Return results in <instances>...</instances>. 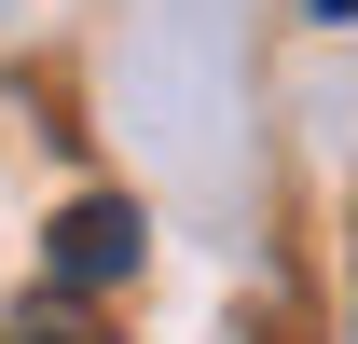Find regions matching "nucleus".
<instances>
[{
    "label": "nucleus",
    "mask_w": 358,
    "mask_h": 344,
    "mask_svg": "<svg viewBox=\"0 0 358 344\" xmlns=\"http://www.w3.org/2000/svg\"><path fill=\"white\" fill-rule=\"evenodd\" d=\"M0 344H96V331H83V317H14Z\"/></svg>",
    "instance_id": "nucleus-2"
},
{
    "label": "nucleus",
    "mask_w": 358,
    "mask_h": 344,
    "mask_svg": "<svg viewBox=\"0 0 358 344\" xmlns=\"http://www.w3.org/2000/svg\"><path fill=\"white\" fill-rule=\"evenodd\" d=\"M138 248H152L138 193H83V207L55 220V248H42V289H55V303H83V289H110V275H138Z\"/></svg>",
    "instance_id": "nucleus-1"
},
{
    "label": "nucleus",
    "mask_w": 358,
    "mask_h": 344,
    "mask_svg": "<svg viewBox=\"0 0 358 344\" xmlns=\"http://www.w3.org/2000/svg\"><path fill=\"white\" fill-rule=\"evenodd\" d=\"M303 14H331V28H358V0H303Z\"/></svg>",
    "instance_id": "nucleus-3"
}]
</instances>
